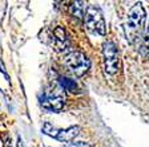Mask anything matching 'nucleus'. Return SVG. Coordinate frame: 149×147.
<instances>
[{
    "instance_id": "nucleus-1",
    "label": "nucleus",
    "mask_w": 149,
    "mask_h": 147,
    "mask_svg": "<svg viewBox=\"0 0 149 147\" xmlns=\"http://www.w3.org/2000/svg\"><path fill=\"white\" fill-rule=\"evenodd\" d=\"M146 21V12L143 4L137 3L130 8L127 19L124 21V35L128 43L134 44L137 40L141 39L143 32L145 29Z\"/></svg>"
},
{
    "instance_id": "nucleus-2",
    "label": "nucleus",
    "mask_w": 149,
    "mask_h": 147,
    "mask_svg": "<svg viewBox=\"0 0 149 147\" xmlns=\"http://www.w3.org/2000/svg\"><path fill=\"white\" fill-rule=\"evenodd\" d=\"M84 24H85L88 31L93 32V33H97L100 36H105L107 33L105 20H104L101 9L97 6L87 7L85 15H84Z\"/></svg>"
},
{
    "instance_id": "nucleus-7",
    "label": "nucleus",
    "mask_w": 149,
    "mask_h": 147,
    "mask_svg": "<svg viewBox=\"0 0 149 147\" xmlns=\"http://www.w3.org/2000/svg\"><path fill=\"white\" fill-rule=\"evenodd\" d=\"M53 45L57 50H67L69 46V39L67 36L64 28L61 27H56L53 29V37H52Z\"/></svg>"
},
{
    "instance_id": "nucleus-12",
    "label": "nucleus",
    "mask_w": 149,
    "mask_h": 147,
    "mask_svg": "<svg viewBox=\"0 0 149 147\" xmlns=\"http://www.w3.org/2000/svg\"><path fill=\"white\" fill-rule=\"evenodd\" d=\"M17 147H24V144H23V141L20 138H19V141H17Z\"/></svg>"
},
{
    "instance_id": "nucleus-8",
    "label": "nucleus",
    "mask_w": 149,
    "mask_h": 147,
    "mask_svg": "<svg viewBox=\"0 0 149 147\" xmlns=\"http://www.w3.org/2000/svg\"><path fill=\"white\" fill-rule=\"evenodd\" d=\"M85 6H84L83 1H74V3L71 4L69 7V11H71V15L72 16H76L77 19H81L84 17L85 15Z\"/></svg>"
},
{
    "instance_id": "nucleus-6",
    "label": "nucleus",
    "mask_w": 149,
    "mask_h": 147,
    "mask_svg": "<svg viewBox=\"0 0 149 147\" xmlns=\"http://www.w3.org/2000/svg\"><path fill=\"white\" fill-rule=\"evenodd\" d=\"M40 105L45 110L60 111L64 107V98L61 95L43 94V97H40Z\"/></svg>"
},
{
    "instance_id": "nucleus-9",
    "label": "nucleus",
    "mask_w": 149,
    "mask_h": 147,
    "mask_svg": "<svg viewBox=\"0 0 149 147\" xmlns=\"http://www.w3.org/2000/svg\"><path fill=\"white\" fill-rule=\"evenodd\" d=\"M59 82H60V85H61L65 90H69L71 93H77V90H79L77 84L74 82L73 80H71V78H67V77H60V78H59Z\"/></svg>"
},
{
    "instance_id": "nucleus-11",
    "label": "nucleus",
    "mask_w": 149,
    "mask_h": 147,
    "mask_svg": "<svg viewBox=\"0 0 149 147\" xmlns=\"http://www.w3.org/2000/svg\"><path fill=\"white\" fill-rule=\"evenodd\" d=\"M67 147H92L89 143H84V142H74V143L68 144Z\"/></svg>"
},
{
    "instance_id": "nucleus-3",
    "label": "nucleus",
    "mask_w": 149,
    "mask_h": 147,
    "mask_svg": "<svg viewBox=\"0 0 149 147\" xmlns=\"http://www.w3.org/2000/svg\"><path fill=\"white\" fill-rule=\"evenodd\" d=\"M64 64L77 77L84 76L91 68L89 58L83 52H79V50H71V52L67 53L64 56Z\"/></svg>"
},
{
    "instance_id": "nucleus-4",
    "label": "nucleus",
    "mask_w": 149,
    "mask_h": 147,
    "mask_svg": "<svg viewBox=\"0 0 149 147\" xmlns=\"http://www.w3.org/2000/svg\"><path fill=\"white\" fill-rule=\"evenodd\" d=\"M102 60H104V69L107 73L115 74L120 70V53L117 46L112 41H107L102 45Z\"/></svg>"
},
{
    "instance_id": "nucleus-10",
    "label": "nucleus",
    "mask_w": 149,
    "mask_h": 147,
    "mask_svg": "<svg viewBox=\"0 0 149 147\" xmlns=\"http://www.w3.org/2000/svg\"><path fill=\"white\" fill-rule=\"evenodd\" d=\"M143 48H144V50H145L146 53L149 55V29L146 31V33H145V36H144V39H143Z\"/></svg>"
},
{
    "instance_id": "nucleus-5",
    "label": "nucleus",
    "mask_w": 149,
    "mask_h": 147,
    "mask_svg": "<svg viewBox=\"0 0 149 147\" xmlns=\"http://www.w3.org/2000/svg\"><path fill=\"white\" fill-rule=\"evenodd\" d=\"M43 133L52 137L53 139H57V141L64 142V143H69L77 137V134L80 133V127L71 126L68 129H57L53 125H51L49 122H45L43 125Z\"/></svg>"
}]
</instances>
